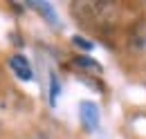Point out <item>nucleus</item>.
I'll list each match as a JSON object with an SVG mask.
<instances>
[{
    "mask_svg": "<svg viewBox=\"0 0 146 139\" xmlns=\"http://www.w3.org/2000/svg\"><path fill=\"white\" fill-rule=\"evenodd\" d=\"M72 14L81 23L112 27L119 18V5L112 0H92V2H72Z\"/></svg>",
    "mask_w": 146,
    "mask_h": 139,
    "instance_id": "f257e3e1",
    "label": "nucleus"
},
{
    "mask_svg": "<svg viewBox=\"0 0 146 139\" xmlns=\"http://www.w3.org/2000/svg\"><path fill=\"white\" fill-rule=\"evenodd\" d=\"M25 105H27V101L20 97L16 90H7V92L0 97V110H2V112H7V110H9V112H11V110H23Z\"/></svg>",
    "mask_w": 146,
    "mask_h": 139,
    "instance_id": "f03ea898",
    "label": "nucleus"
},
{
    "mask_svg": "<svg viewBox=\"0 0 146 139\" xmlns=\"http://www.w3.org/2000/svg\"><path fill=\"white\" fill-rule=\"evenodd\" d=\"M9 68L14 70V74L23 79V81H32L34 79V74H32V68H29V63H27V58L25 56H20V54H14L11 58H9Z\"/></svg>",
    "mask_w": 146,
    "mask_h": 139,
    "instance_id": "7ed1b4c3",
    "label": "nucleus"
},
{
    "mask_svg": "<svg viewBox=\"0 0 146 139\" xmlns=\"http://www.w3.org/2000/svg\"><path fill=\"white\" fill-rule=\"evenodd\" d=\"M81 121L88 130H94L97 123H99V112H97V105L92 101H83L81 103Z\"/></svg>",
    "mask_w": 146,
    "mask_h": 139,
    "instance_id": "20e7f679",
    "label": "nucleus"
},
{
    "mask_svg": "<svg viewBox=\"0 0 146 139\" xmlns=\"http://www.w3.org/2000/svg\"><path fill=\"white\" fill-rule=\"evenodd\" d=\"M74 63H76L79 68H83V70H90V72H94V74H99V72H101V65H99L97 61L88 58V56H74Z\"/></svg>",
    "mask_w": 146,
    "mask_h": 139,
    "instance_id": "39448f33",
    "label": "nucleus"
},
{
    "mask_svg": "<svg viewBox=\"0 0 146 139\" xmlns=\"http://www.w3.org/2000/svg\"><path fill=\"white\" fill-rule=\"evenodd\" d=\"M32 7H36L40 14H45V16L50 18V23L52 25H56V16H54V11H52V7L50 5H40V2H32Z\"/></svg>",
    "mask_w": 146,
    "mask_h": 139,
    "instance_id": "423d86ee",
    "label": "nucleus"
},
{
    "mask_svg": "<svg viewBox=\"0 0 146 139\" xmlns=\"http://www.w3.org/2000/svg\"><path fill=\"white\" fill-rule=\"evenodd\" d=\"M72 43L79 47V50H86V52H90V50H92V43H90V40H86L83 36H72Z\"/></svg>",
    "mask_w": 146,
    "mask_h": 139,
    "instance_id": "0eeeda50",
    "label": "nucleus"
},
{
    "mask_svg": "<svg viewBox=\"0 0 146 139\" xmlns=\"http://www.w3.org/2000/svg\"><path fill=\"white\" fill-rule=\"evenodd\" d=\"M56 94H58V81H56V76L52 74V103L56 101Z\"/></svg>",
    "mask_w": 146,
    "mask_h": 139,
    "instance_id": "6e6552de",
    "label": "nucleus"
}]
</instances>
